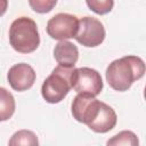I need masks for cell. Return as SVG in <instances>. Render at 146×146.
<instances>
[{"label": "cell", "mask_w": 146, "mask_h": 146, "mask_svg": "<svg viewBox=\"0 0 146 146\" xmlns=\"http://www.w3.org/2000/svg\"><path fill=\"white\" fill-rule=\"evenodd\" d=\"M145 74V63L137 56H124L113 60L106 68V81L116 91H127Z\"/></svg>", "instance_id": "6da1fadb"}, {"label": "cell", "mask_w": 146, "mask_h": 146, "mask_svg": "<svg viewBox=\"0 0 146 146\" xmlns=\"http://www.w3.org/2000/svg\"><path fill=\"white\" fill-rule=\"evenodd\" d=\"M9 42L13 49L21 54H30L36 50L40 44L36 23L26 16L16 18L9 27Z\"/></svg>", "instance_id": "7a4b0ae2"}, {"label": "cell", "mask_w": 146, "mask_h": 146, "mask_svg": "<svg viewBox=\"0 0 146 146\" xmlns=\"http://www.w3.org/2000/svg\"><path fill=\"white\" fill-rule=\"evenodd\" d=\"M73 68L58 65L43 81L41 95L47 103L57 104L66 97L71 90V73Z\"/></svg>", "instance_id": "3957f363"}, {"label": "cell", "mask_w": 146, "mask_h": 146, "mask_svg": "<svg viewBox=\"0 0 146 146\" xmlns=\"http://www.w3.org/2000/svg\"><path fill=\"white\" fill-rule=\"evenodd\" d=\"M71 88H73L78 94L96 97L103 89V80L98 71L94 68H73L71 73Z\"/></svg>", "instance_id": "277c9868"}, {"label": "cell", "mask_w": 146, "mask_h": 146, "mask_svg": "<svg viewBox=\"0 0 146 146\" xmlns=\"http://www.w3.org/2000/svg\"><path fill=\"white\" fill-rule=\"evenodd\" d=\"M74 39L82 46L92 48L99 46L105 39V29L100 21L86 16L79 19V27Z\"/></svg>", "instance_id": "5b68a950"}, {"label": "cell", "mask_w": 146, "mask_h": 146, "mask_svg": "<svg viewBox=\"0 0 146 146\" xmlns=\"http://www.w3.org/2000/svg\"><path fill=\"white\" fill-rule=\"evenodd\" d=\"M79 27V19L76 16L59 13L51 17L47 23V33L50 38L62 41L75 36Z\"/></svg>", "instance_id": "8992f818"}, {"label": "cell", "mask_w": 146, "mask_h": 146, "mask_svg": "<svg viewBox=\"0 0 146 146\" xmlns=\"http://www.w3.org/2000/svg\"><path fill=\"white\" fill-rule=\"evenodd\" d=\"M102 103L95 97L78 94L72 102V115L78 122L88 125L97 116Z\"/></svg>", "instance_id": "52a82bcc"}, {"label": "cell", "mask_w": 146, "mask_h": 146, "mask_svg": "<svg viewBox=\"0 0 146 146\" xmlns=\"http://www.w3.org/2000/svg\"><path fill=\"white\" fill-rule=\"evenodd\" d=\"M36 74L32 66L25 63L13 65L7 74L8 83L16 91H25L30 89L35 82Z\"/></svg>", "instance_id": "ba28073f"}, {"label": "cell", "mask_w": 146, "mask_h": 146, "mask_svg": "<svg viewBox=\"0 0 146 146\" xmlns=\"http://www.w3.org/2000/svg\"><path fill=\"white\" fill-rule=\"evenodd\" d=\"M117 122V116L115 111L107 104L102 103L99 112L95 120L88 124V128L97 133H105L112 130Z\"/></svg>", "instance_id": "9c48e42d"}, {"label": "cell", "mask_w": 146, "mask_h": 146, "mask_svg": "<svg viewBox=\"0 0 146 146\" xmlns=\"http://www.w3.org/2000/svg\"><path fill=\"white\" fill-rule=\"evenodd\" d=\"M54 57L58 65L64 67H74L79 59L78 47L67 40H62L55 46Z\"/></svg>", "instance_id": "30bf717a"}, {"label": "cell", "mask_w": 146, "mask_h": 146, "mask_svg": "<svg viewBox=\"0 0 146 146\" xmlns=\"http://www.w3.org/2000/svg\"><path fill=\"white\" fill-rule=\"evenodd\" d=\"M15 98L6 88L0 87V122L9 120L15 112Z\"/></svg>", "instance_id": "8fae6325"}, {"label": "cell", "mask_w": 146, "mask_h": 146, "mask_svg": "<svg viewBox=\"0 0 146 146\" xmlns=\"http://www.w3.org/2000/svg\"><path fill=\"white\" fill-rule=\"evenodd\" d=\"M9 145H39L38 137L30 130L16 131L8 141Z\"/></svg>", "instance_id": "7c38bea8"}, {"label": "cell", "mask_w": 146, "mask_h": 146, "mask_svg": "<svg viewBox=\"0 0 146 146\" xmlns=\"http://www.w3.org/2000/svg\"><path fill=\"white\" fill-rule=\"evenodd\" d=\"M108 146L113 145V146H117V145H130V146H137L139 144V140L137 138V136L129 130H124L119 132L117 135L113 136L111 139L107 140L106 143Z\"/></svg>", "instance_id": "4fadbf2b"}, {"label": "cell", "mask_w": 146, "mask_h": 146, "mask_svg": "<svg viewBox=\"0 0 146 146\" xmlns=\"http://www.w3.org/2000/svg\"><path fill=\"white\" fill-rule=\"evenodd\" d=\"M90 10L98 15L108 14L114 6V0H86Z\"/></svg>", "instance_id": "5bb4252c"}, {"label": "cell", "mask_w": 146, "mask_h": 146, "mask_svg": "<svg viewBox=\"0 0 146 146\" xmlns=\"http://www.w3.org/2000/svg\"><path fill=\"white\" fill-rule=\"evenodd\" d=\"M57 3V0H29L30 7L39 14H47L51 11Z\"/></svg>", "instance_id": "9a60e30c"}, {"label": "cell", "mask_w": 146, "mask_h": 146, "mask_svg": "<svg viewBox=\"0 0 146 146\" xmlns=\"http://www.w3.org/2000/svg\"><path fill=\"white\" fill-rule=\"evenodd\" d=\"M8 8V0H0V17L5 15Z\"/></svg>", "instance_id": "2e32d148"}]
</instances>
